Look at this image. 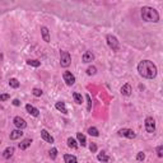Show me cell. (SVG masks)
Listing matches in <instances>:
<instances>
[{"instance_id": "6da1fadb", "label": "cell", "mask_w": 163, "mask_h": 163, "mask_svg": "<svg viewBox=\"0 0 163 163\" xmlns=\"http://www.w3.org/2000/svg\"><path fill=\"white\" fill-rule=\"evenodd\" d=\"M138 73L140 76L147 79H154L158 73L155 64L150 60H143L138 64Z\"/></svg>"}, {"instance_id": "7a4b0ae2", "label": "cell", "mask_w": 163, "mask_h": 163, "mask_svg": "<svg viewBox=\"0 0 163 163\" xmlns=\"http://www.w3.org/2000/svg\"><path fill=\"white\" fill-rule=\"evenodd\" d=\"M141 18H143V20H145V22H152V23L159 22L158 12L152 7H143L141 8Z\"/></svg>"}, {"instance_id": "3957f363", "label": "cell", "mask_w": 163, "mask_h": 163, "mask_svg": "<svg viewBox=\"0 0 163 163\" xmlns=\"http://www.w3.org/2000/svg\"><path fill=\"white\" fill-rule=\"evenodd\" d=\"M106 41H107V45H108V47L111 48L112 51H119V50H120V42H119V40L116 38V36H113V35H107V36H106Z\"/></svg>"}, {"instance_id": "277c9868", "label": "cell", "mask_w": 163, "mask_h": 163, "mask_svg": "<svg viewBox=\"0 0 163 163\" xmlns=\"http://www.w3.org/2000/svg\"><path fill=\"white\" fill-rule=\"evenodd\" d=\"M72 64V56L68 51H60V65L61 68H69Z\"/></svg>"}, {"instance_id": "5b68a950", "label": "cell", "mask_w": 163, "mask_h": 163, "mask_svg": "<svg viewBox=\"0 0 163 163\" xmlns=\"http://www.w3.org/2000/svg\"><path fill=\"white\" fill-rule=\"evenodd\" d=\"M145 130L149 134H153L155 131V120L150 116L145 119Z\"/></svg>"}, {"instance_id": "8992f818", "label": "cell", "mask_w": 163, "mask_h": 163, "mask_svg": "<svg viewBox=\"0 0 163 163\" xmlns=\"http://www.w3.org/2000/svg\"><path fill=\"white\" fill-rule=\"evenodd\" d=\"M117 134L120 135V136H124V138H128V139H134L135 136H136V134H135L134 130H131V129H120V130L117 131Z\"/></svg>"}, {"instance_id": "52a82bcc", "label": "cell", "mask_w": 163, "mask_h": 163, "mask_svg": "<svg viewBox=\"0 0 163 163\" xmlns=\"http://www.w3.org/2000/svg\"><path fill=\"white\" fill-rule=\"evenodd\" d=\"M63 78H64V82L66 83V85H69V87L74 85V83H75V76L73 75L70 72H64V73H63Z\"/></svg>"}, {"instance_id": "ba28073f", "label": "cell", "mask_w": 163, "mask_h": 163, "mask_svg": "<svg viewBox=\"0 0 163 163\" xmlns=\"http://www.w3.org/2000/svg\"><path fill=\"white\" fill-rule=\"evenodd\" d=\"M13 122H14L15 128L19 129V130H23V129H26V128H27V122L24 121L22 117H19V116H15L14 120H13Z\"/></svg>"}, {"instance_id": "9c48e42d", "label": "cell", "mask_w": 163, "mask_h": 163, "mask_svg": "<svg viewBox=\"0 0 163 163\" xmlns=\"http://www.w3.org/2000/svg\"><path fill=\"white\" fill-rule=\"evenodd\" d=\"M26 110H27V112L29 113V115H32V116H35V117H38L40 116V110L37 108V107H35V106H32V104H26Z\"/></svg>"}, {"instance_id": "30bf717a", "label": "cell", "mask_w": 163, "mask_h": 163, "mask_svg": "<svg viewBox=\"0 0 163 163\" xmlns=\"http://www.w3.org/2000/svg\"><path fill=\"white\" fill-rule=\"evenodd\" d=\"M120 92H121L122 96L129 97V96H131V92H133V88H131V85L129 84V83H126V84H124V85L121 87V89H120Z\"/></svg>"}, {"instance_id": "8fae6325", "label": "cell", "mask_w": 163, "mask_h": 163, "mask_svg": "<svg viewBox=\"0 0 163 163\" xmlns=\"http://www.w3.org/2000/svg\"><path fill=\"white\" fill-rule=\"evenodd\" d=\"M82 60H83V63H85V64L91 63V61L94 60V54L92 51H85L82 56Z\"/></svg>"}, {"instance_id": "7c38bea8", "label": "cell", "mask_w": 163, "mask_h": 163, "mask_svg": "<svg viewBox=\"0 0 163 163\" xmlns=\"http://www.w3.org/2000/svg\"><path fill=\"white\" fill-rule=\"evenodd\" d=\"M41 138L46 141V143H50V144H52V143L55 141V140H54V138L51 136V134L48 133L47 130H45V129H44V130H41Z\"/></svg>"}, {"instance_id": "4fadbf2b", "label": "cell", "mask_w": 163, "mask_h": 163, "mask_svg": "<svg viewBox=\"0 0 163 163\" xmlns=\"http://www.w3.org/2000/svg\"><path fill=\"white\" fill-rule=\"evenodd\" d=\"M41 36L42 38H44V41L46 42V44H48L50 42V31H48L47 27H41Z\"/></svg>"}, {"instance_id": "5bb4252c", "label": "cell", "mask_w": 163, "mask_h": 163, "mask_svg": "<svg viewBox=\"0 0 163 163\" xmlns=\"http://www.w3.org/2000/svg\"><path fill=\"white\" fill-rule=\"evenodd\" d=\"M23 136V131L19 130V129H17V130H13L9 135V138H10V140H17V139H20V138Z\"/></svg>"}, {"instance_id": "9a60e30c", "label": "cell", "mask_w": 163, "mask_h": 163, "mask_svg": "<svg viewBox=\"0 0 163 163\" xmlns=\"http://www.w3.org/2000/svg\"><path fill=\"white\" fill-rule=\"evenodd\" d=\"M31 144H32V139H24L19 143V149L20 150H26L28 147H31Z\"/></svg>"}, {"instance_id": "2e32d148", "label": "cell", "mask_w": 163, "mask_h": 163, "mask_svg": "<svg viewBox=\"0 0 163 163\" xmlns=\"http://www.w3.org/2000/svg\"><path fill=\"white\" fill-rule=\"evenodd\" d=\"M55 107H56V110H59L60 112H63L64 115H66V113H68L65 102H56V103H55Z\"/></svg>"}, {"instance_id": "e0dca14e", "label": "cell", "mask_w": 163, "mask_h": 163, "mask_svg": "<svg viewBox=\"0 0 163 163\" xmlns=\"http://www.w3.org/2000/svg\"><path fill=\"white\" fill-rule=\"evenodd\" d=\"M13 154H14V148L13 147H8V148L3 152V157H4L5 159H9Z\"/></svg>"}, {"instance_id": "ac0fdd59", "label": "cell", "mask_w": 163, "mask_h": 163, "mask_svg": "<svg viewBox=\"0 0 163 163\" xmlns=\"http://www.w3.org/2000/svg\"><path fill=\"white\" fill-rule=\"evenodd\" d=\"M64 161H65V163H78L76 157L72 154H64Z\"/></svg>"}, {"instance_id": "d6986e66", "label": "cell", "mask_w": 163, "mask_h": 163, "mask_svg": "<svg viewBox=\"0 0 163 163\" xmlns=\"http://www.w3.org/2000/svg\"><path fill=\"white\" fill-rule=\"evenodd\" d=\"M97 159L100 162H108L110 161V157L107 155V153L106 152H101V153H98V155H97Z\"/></svg>"}, {"instance_id": "ffe728a7", "label": "cell", "mask_w": 163, "mask_h": 163, "mask_svg": "<svg viewBox=\"0 0 163 163\" xmlns=\"http://www.w3.org/2000/svg\"><path fill=\"white\" fill-rule=\"evenodd\" d=\"M76 139H78V144H80L82 147H85L87 145V139H85V136L83 135L82 133H78L76 134Z\"/></svg>"}, {"instance_id": "44dd1931", "label": "cell", "mask_w": 163, "mask_h": 163, "mask_svg": "<svg viewBox=\"0 0 163 163\" xmlns=\"http://www.w3.org/2000/svg\"><path fill=\"white\" fill-rule=\"evenodd\" d=\"M68 147L69 148H72V149H76L78 148V141H76L74 138H68Z\"/></svg>"}, {"instance_id": "7402d4cb", "label": "cell", "mask_w": 163, "mask_h": 163, "mask_svg": "<svg viewBox=\"0 0 163 163\" xmlns=\"http://www.w3.org/2000/svg\"><path fill=\"white\" fill-rule=\"evenodd\" d=\"M73 98H74L75 103H78V104L83 103V97H82L80 93H78V92H74V93H73Z\"/></svg>"}, {"instance_id": "603a6c76", "label": "cell", "mask_w": 163, "mask_h": 163, "mask_svg": "<svg viewBox=\"0 0 163 163\" xmlns=\"http://www.w3.org/2000/svg\"><path fill=\"white\" fill-rule=\"evenodd\" d=\"M88 134L91 135V136H100V131H98V129L94 128V126L88 129Z\"/></svg>"}, {"instance_id": "cb8c5ba5", "label": "cell", "mask_w": 163, "mask_h": 163, "mask_svg": "<svg viewBox=\"0 0 163 163\" xmlns=\"http://www.w3.org/2000/svg\"><path fill=\"white\" fill-rule=\"evenodd\" d=\"M27 64H28V65H31V66H33V68L41 66V61L35 60V59H28V60H27Z\"/></svg>"}, {"instance_id": "d4e9b609", "label": "cell", "mask_w": 163, "mask_h": 163, "mask_svg": "<svg viewBox=\"0 0 163 163\" xmlns=\"http://www.w3.org/2000/svg\"><path fill=\"white\" fill-rule=\"evenodd\" d=\"M9 85H10L12 88L17 89V88H19V82H18V79H15V78H10L9 79Z\"/></svg>"}, {"instance_id": "484cf974", "label": "cell", "mask_w": 163, "mask_h": 163, "mask_svg": "<svg viewBox=\"0 0 163 163\" xmlns=\"http://www.w3.org/2000/svg\"><path fill=\"white\" fill-rule=\"evenodd\" d=\"M85 100H87V111L91 112V110H92V98H91L89 94H85Z\"/></svg>"}, {"instance_id": "4316f807", "label": "cell", "mask_w": 163, "mask_h": 163, "mask_svg": "<svg viewBox=\"0 0 163 163\" xmlns=\"http://www.w3.org/2000/svg\"><path fill=\"white\" fill-rule=\"evenodd\" d=\"M32 94L35 97H41L42 94H44V92H42V89H40V88H33L32 89Z\"/></svg>"}, {"instance_id": "83f0119b", "label": "cell", "mask_w": 163, "mask_h": 163, "mask_svg": "<svg viewBox=\"0 0 163 163\" xmlns=\"http://www.w3.org/2000/svg\"><path fill=\"white\" fill-rule=\"evenodd\" d=\"M48 155H50L51 159H56V157H57V149L56 148H51L50 152H48Z\"/></svg>"}, {"instance_id": "f1b7e54d", "label": "cell", "mask_w": 163, "mask_h": 163, "mask_svg": "<svg viewBox=\"0 0 163 163\" xmlns=\"http://www.w3.org/2000/svg\"><path fill=\"white\" fill-rule=\"evenodd\" d=\"M97 73V68L96 66H89L87 69V74L88 75H94Z\"/></svg>"}, {"instance_id": "f546056e", "label": "cell", "mask_w": 163, "mask_h": 163, "mask_svg": "<svg viewBox=\"0 0 163 163\" xmlns=\"http://www.w3.org/2000/svg\"><path fill=\"white\" fill-rule=\"evenodd\" d=\"M157 155H158L159 158H162V157H163V145H158V147H157Z\"/></svg>"}, {"instance_id": "4dcf8cb0", "label": "cell", "mask_w": 163, "mask_h": 163, "mask_svg": "<svg viewBox=\"0 0 163 163\" xmlns=\"http://www.w3.org/2000/svg\"><path fill=\"white\" fill-rule=\"evenodd\" d=\"M10 98V94L4 93V94H0V102H4V101H8Z\"/></svg>"}, {"instance_id": "1f68e13d", "label": "cell", "mask_w": 163, "mask_h": 163, "mask_svg": "<svg viewBox=\"0 0 163 163\" xmlns=\"http://www.w3.org/2000/svg\"><path fill=\"white\" fill-rule=\"evenodd\" d=\"M145 159V154H144L143 152H139L136 154V161H139V162H141V161H144Z\"/></svg>"}, {"instance_id": "d6a6232c", "label": "cell", "mask_w": 163, "mask_h": 163, "mask_svg": "<svg viewBox=\"0 0 163 163\" xmlns=\"http://www.w3.org/2000/svg\"><path fill=\"white\" fill-rule=\"evenodd\" d=\"M89 150H91L92 153H96V152H97V145H96L94 143H92L91 145H89Z\"/></svg>"}, {"instance_id": "836d02e7", "label": "cell", "mask_w": 163, "mask_h": 163, "mask_svg": "<svg viewBox=\"0 0 163 163\" xmlns=\"http://www.w3.org/2000/svg\"><path fill=\"white\" fill-rule=\"evenodd\" d=\"M13 104H14V106H20V101L19 100H13Z\"/></svg>"}, {"instance_id": "e575fe53", "label": "cell", "mask_w": 163, "mask_h": 163, "mask_svg": "<svg viewBox=\"0 0 163 163\" xmlns=\"http://www.w3.org/2000/svg\"><path fill=\"white\" fill-rule=\"evenodd\" d=\"M0 143H1V141H0Z\"/></svg>"}]
</instances>
